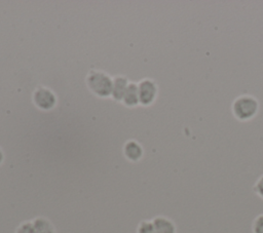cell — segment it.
<instances>
[{
	"label": "cell",
	"instance_id": "obj_1",
	"mask_svg": "<svg viewBox=\"0 0 263 233\" xmlns=\"http://www.w3.org/2000/svg\"><path fill=\"white\" fill-rule=\"evenodd\" d=\"M259 111V102L252 94H241L235 98L231 104V112L239 121L253 119Z\"/></svg>",
	"mask_w": 263,
	"mask_h": 233
},
{
	"label": "cell",
	"instance_id": "obj_2",
	"mask_svg": "<svg viewBox=\"0 0 263 233\" xmlns=\"http://www.w3.org/2000/svg\"><path fill=\"white\" fill-rule=\"evenodd\" d=\"M87 84L89 88L99 95L106 96L112 92L113 82L104 73L97 71L91 72L87 77Z\"/></svg>",
	"mask_w": 263,
	"mask_h": 233
},
{
	"label": "cell",
	"instance_id": "obj_3",
	"mask_svg": "<svg viewBox=\"0 0 263 233\" xmlns=\"http://www.w3.org/2000/svg\"><path fill=\"white\" fill-rule=\"evenodd\" d=\"M139 101L143 105H150L156 98L157 85L151 79H144L140 82L139 86Z\"/></svg>",
	"mask_w": 263,
	"mask_h": 233
},
{
	"label": "cell",
	"instance_id": "obj_4",
	"mask_svg": "<svg viewBox=\"0 0 263 233\" xmlns=\"http://www.w3.org/2000/svg\"><path fill=\"white\" fill-rule=\"evenodd\" d=\"M34 101L42 109H49L54 105V94L47 88L39 87L34 93Z\"/></svg>",
	"mask_w": 263,
	"mask_h": 233
},
{
	"label": "cell",
	"instance_id": "obj_5",
	"mask_svg": "<svg viewBox=\"0 0 263 233\" xmlns=\"http://www.w3.org/2000/svg\"><path fill=\"white\" fill-rule=\"evenodd\" d=\"M152 223L157 233H176L174 222L165 217H156Z\"/></svg>",
	"mask_w": 263,
	"mask_h": 233
},
{
	"label": "cell",
	"instance_id": "obj_6",
	"mask_svg": "<svg viewBox=\"0 0 263 233\" xmlns=\"http://www.w3.org/2000/svg\"><path fill=\"white\" fill-rule=\"evenodd\" d=\"M127 88V82L126 79L123 77H116L113 81V87H112V94L116 100L121 99L124 96V93Z\"/></svg>",
	"mask_w": 263,
	"mask_h": 233
},
{
	"label": "cell",
	"instance_id": "obj_7",
	"mask_svg": "<svg viewBox=\"0 0 263 233\" xmlns=\"http://www.w3.org/2000/svg\"><path fill=\"white\" fill-rule=\"evenodd\" d=\"M124 102L126 105H136L139 102V89L135 83L127 85L126 91L124 93Z\"/></svg>",
	"mask_w": 263,
	"mask_h": 233
},
{
	"label": "cell",
	"instance_id": "obj_8",
	"mask_svg": "<svg viewBox=\"0 0 263 233\" xmlns=\"http://www.w3.org/2000/svg\"><path fill=\"white\" fill-rule=\"evenodd\" d=\"M125 155L132 160H138L142 156V148L136 142H129L125 145Z\"/></svg>",
	"mask_w": 263,
	"mask_h": 233
},
{
	"label": "cell",
	"instance_id": "obj_9",
	"mask_svg": "<svg viewBox=\"0 0 263 233\" xmlns=\"http://www.w3.org/2000/svg\"><path fill=\"white\" fill-rule=\"evenodd\" d=\"M33 227L36 233H53V228L50 223L42 218L35 220Z\"/></svg>",
	"mask_w": 263,
	"mask_h": 233
},
{
	"label": "cell",
	"instance_id": "obj_10",
	"mask_svg": "<svg viewBox=\"0 0 263 233\" xmlns=\"http://www.w3.org/2000/svg\"><path fill=\"white\" fill-rule=\"evenodd\" d=\"M138 233H157L152 222L144 221L138 227Z\"/></svg>",
	"mask_w": 263,
	"mask_h": 233
},
{
	"label": "cell",
	"instance_id": "obj_11",
	"mask_svg": "<svg viewBox=\"0 0 263 233\" xmlns=\"http://www.w3.org/2000/svg\"><path fill=\"white\" fill-rule=\"evenodd\" d=\"M252 231L253 233H263V213L258 215L252 225Z\"/></svg>",
	"mask_w": 263,
	"mask_h": 233
},
{
	"label": "cell",
	"instance_id": "obj_12",
	"mask_svg": "<svg viewBox=\"0 0 263 233\" xmlns=\"http://www.w3.org/2000/svg\"><path fill=\"white\" fill-rule=\"evenodd\" d=\"M253 189H254L255 193H256L259 197H261V198L263 199V174L258 178V180L256 181V183H255Z\"/></svg>",
	"mask_w": 263,
	"mask_h": 233
},
{
	"label": "cell",
	"instance_id": "obj_13",
	"mask_svg": "<svg viewBox=\"0 0 263 233\" xmlns=\"http://www.w3.org/2000/svg\"><path fill=\"white\" fill-rule=\"evenodd\" d=\"M34 227L32 224L30 223H25L22 226H20V228L17 229L16 233H34Z\"/></svg>",
	"mask_w": 263,
	"mask_h": 233
},
{
	"label": "cell",
	"instance_id": "obj_14",
	"mask_svg": "<svg viewBox=\"0 0 263 233\" xmlns=\"http://www.w3.org/2000/svg\"><path fill=\"white\" fill-rule=\"evenodd\" d=\"M2 158H3V155H2V152H1V150H0V162L2 161Z\"/></svg>",
	"mask_w": 263,
	"mask_h": 233
}]
</instances>
